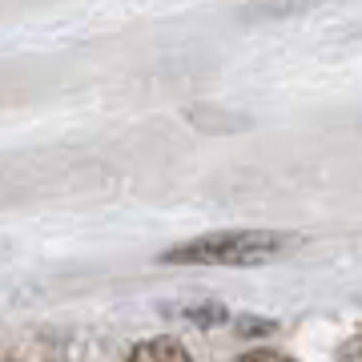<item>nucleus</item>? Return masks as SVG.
Segmentation results:
<instances>
[{
	"label": "nucleus",
	"instance_id": "obj_5",
	"mask_svg": "<svg viewBox=\"0 0 362 362\" xmlns=\"http://www.w3.org/2000/svg\"><path fill=\"white\" fill-rule=\"evenodd\" d=\"M242 362H286L278 350H254V354H242Z\"/></svg>",
	"mask_w": 362,
	"mask_h": 362
},
{
	"label": "nucleus",
	"instance_id": "obj_3",
	"mask_svg": "<svg viewBox=\"0 0 362 362\" xmlns=\"http://www.w3.org/2000/svg\"><path fill=\"white\" fill-rule=\"evenodd\" d=\"M185 318H189V322H226V318H230V314H226V306H218V302H206V306H185Z\"/></svg>",
	"mask_w": 362,
	"mask_h": 362
},
{
	"label": "nucleus",
	"instance_id": "obj_2",
	"mask_svg": "<svg viewBox=\"0 0 362 362\" xmlns=\"http://www.w3.org/2000/svg\"><path fill=\"white\" fill-rule=\"evenodd\" d=\"M129 358L133 362H185L189 358V350L181 346L177 338H149V342H141V346H133L129 350Z\"/></svg>",
	"mask_w": 362,
	"mask_h": 362
},
{
	"label": "nucleus",
	"instance_id": "obj_4",
	"mask_svg": "<svg viewBox=\"0 0 362 362\" xmlns=\"http://www.w3.org/2000/svg\"><path fill=\"white\" fill-rule=\"evenodd\" d=\"M278 326L274 322H266V318H242L238 322V334H246V338H266V334H274Z\"/></svg>",
	"mask_w": 362,
	"mask_h": 362
},
{
	"label": "nucleus",
	"instance_id": "obj_1",
	"mask_svg": "<svg viewBox=\"0 0 362 362\" xmlns=\"http://www.w3.org/2000/svg\"><path fill=\"white\" fill-rule=\"evenodd\" d=\"M294 238L278 230H218L165 250V266H258L278 258Z\"/></svg>",
	"mask_w": 362,
	"mask_h": 362
}]
</instances>
